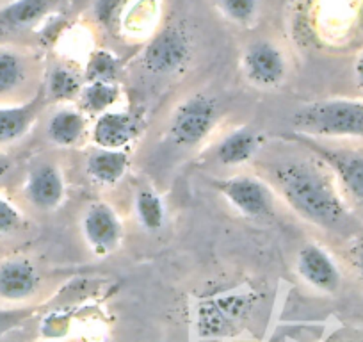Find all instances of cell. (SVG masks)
Here are the masks:
<instances>
[{
  "mask_svg": "<svg viewBox=\"0 0 363 342\" xmlns=\"http://www.w3.org/2000/svg\"><path fill=\"white\" fill-rule=\"evenodd\" d=\"M294 146H272L258 153L255 173L271 186L278 200L315 228L340 237H352L362 221L352 211L331 167L296 139Z\"/></svg>",
  "mask_w": 363,
  "mask_h": 342,
  "instance_id": "obj_1",
  "label": "cell"
},
{
  "mask_svg": "<svg viewBox=\"0 0 363 342\" xmlns=\"http://www.w3.org/2000/svg\"><path fill=\"white\" fill-rule=\"evenodd\" d=\"M218 11L228 22L246 27L257 20L260 0H214Z\"/></svg>",
  "mask_w": 363,
  "mask_h": 342,
  "instance_id": "obj_22",
  "label": "cell"
},
{
  "mask_svg": "<svg viewBox=\"0 0 363 342\" xmlns=\"http://www.w3.org/2000/svg\"><path fill=\"white\" fill-rule=\"evenodd\" d=\"M40 271L27 257H8L0 260V299L23 302L40 289Z\"/></svg>",
  "mask_w": 363,
  "mask_h": 342,
  "instance_id": "obj_15",
  "label": "cell"
},
{
  "mask_svg": "<svg viewBox=\"0 0 363 342\" xmlns=\"http://www.w3.org/2000/svg\"><path fill=\"white\" fill-rule=\"evenodd\" d=\"M347 342H354V341H347Z\"/></svg>",
  "mask_w": 363,
  "mask_h": 342,
  "instance_id": "obj_30",
  "label": "cell"
},
{
  "mask_svg": "<svg viewBox=\"0 0 363 342\" xmlns=\"http://www.w3.org/2000/svg\"><path fill=\"white\" fill-rule=\"evenodd\" d=\"M45 106L43 89L27 102L0 104V148L22 141L40 120Z\"/></svg>",
  "mask_w": 363,
  "mask_h": 342,
  "instance_id": "obj_13",
  "label": "cell"
},
{
  "mask_svg": "<svg viewBox=\"0 0 363 342\" xmlns=\"http://www.w3.org/2000/svg\"><path fill=\"white\" fill-rule=\"evenodd\" d=\"M86 77L65 62H57L43 75V95L47 102L75 104Z\"/></svg>",
  "mask_w": 363,
  "mask_h": 342,
  "instance_id": "obj_18",
  "label": "cell"
},
{
  "mask_svg": "<svg viewBox=\"0 0 363 342\" xmlns=\"http://www.w3.org/2000/svg\"><path fill=\"white\" fill-rule=\"evenodd\" d=\"M354 79H356V86H358L359 92L363 93V54L359 55L358 61L354 65Z\"/></svg>",
  "mask_w": 363,
  "mask_h": 342,
  "instance_id": "obj_29",
  "label": "cell"
},
{
  "mask_svg": "<svg viewBox=\"0 0 363 342\" xmlns=\"http://www.w3.org/2000/svg\"><path fill=\"white\" fill-rule=\"evenodd\" d=\"M296 134L323 139H363V100L320 99L291 114Z\"/></svg>",
  "mask_w": 363,
  "mask_h": 342,
  "instance_id": "obj_2",
  "label": "cell"
},
{
  "mask_svg": "<svg viewBox=\"0 0 363 342\" xmlns=\"http://www.w3.org/2000/svg\"><path fill=\"white\" fill-rule=\"evenodd\" d=\"M118 75V59L106 50H99L93 54L86 66V80H109L116 82Z\"/></svg>",
  "mask_w": 363,
  "mask_h": 342,
  "instance_id": "obj_24",
  "label": "cell"
},
{
  "mask_svg": "<svg viewBox=\"0 0 363 342\" xmlns=\"http://www.w3.org/2000/svg\"><path fill=\"white\" fill-rule=\"evenodd\" d=\"M13 167H15V160L9 155L8 152L0 148V182H4L9 175L13 173Z\"/></svg>",
  "mask_w": 363,
  "mask_h": 342,
  "instance_id": "obj_27",
  "label": "cell"
},
{
  "mask_svg": "<svg viewBox=\"0 0 363 342\" xmlns=\"http://www.w3.org/2000/svg\"><path fill=\"white\" fill-rule=\"evenodd\" d=\"M91 132L87 114L72 104H57L45 120V136L57 148L79 146Z\"/></svg>",
  "mask_w": 363,
  "mask_h": 342,
  "instance_id": "obj_14",
  "label": "cell"
},
{
  "mask_svg": "<svg viewBox=\"0 0 363 342\" xmlns=\"http://www.w3.org/2000/svg\"><path fill=\"white\" fill-rule=\"evenodd\" d=\"M89 134L99 148L125 150L138 136V120L127 111L111 109L95 118Z\"/></svg>",
  "mask_w": 363,
  "mask_h": 342,
  "instance_id": "obj_16",
  "label": "cell"
},
{
  "mask_svg": "<svg viewBox=\"0 0 363 342\" xmlns=\"http://www.w3.org/2000/svg\"><path fill=\"white\" fill-rule=\"evenodd\" d=\"M57 0H15L0 11V26L27 29L40 22L55 8Z\"/></svg>",
  "mask_w": 363,
  "mask_h": 342,
  "instance_id": "obj_20",
  "label": "cell"
},
{
  "mask_svg": "<svg viewBox=\"0 0 363 342\" xmlns=\"http://www.w3.org/2000/svg\"><path fill=\"white\" fill-rule=\"evenodd\" d=\"M191 59V40L182 27H167L146 43L139 68L152 79H169L186 68Z\"/></svg>",
  "mask_w": 363,
  "mask_h": 342,
  "instance_id": "obj_7",
  "label": "cell"
},
{
  "mask_svg": "<svg viewBox=\"0 0 363 342\" xmlns=\"http://www.w3.org/2000/svg\"><path fill=\"white\" fill-rule=\"evenodd\" d=\"M296 270L299 277L317 291L335 292L340 285V271L337 264L331 255L315 243L303 244L296 257Z\"/></svg>",
  "mask_w": 363,
  "mask_h": 342,
  "instance_id": "obj_12",
  "label": "cell"
},
{
  "mask_svg": "<svg viewBox=\"0 0 363 342\" xmlns=\"http://www.w3.org/2000/svg\"><path fill=\"white\" fill-rule=\"evenodd\" d=\"M30 316L29 309H0V335L15 330Z\"/></svg>",
  "mask_w": 363,
  "mask_h": 342,
  "instance_id": "obj_25",
  "label": "cell"
},
{
  "mask_svg": "<svg viewBox=\"0 0 363 342\" xmlns=\"http://www.w3.org/2000/svg\"><path fill=\"white\" fill-rule=\"evenodd\" d=\"M41 72L23 48L0 45V104H20L43 89Z\"/></svg>",
  "mask_w": 363,
  "mask_h": 342,
  "instance_id": "obj_8",
  "label": "cell"
},
{
  "mask_svg": "<svg viewBox=\"0 0 363 342\" xmlns=\"http://www.w3.org/2000/svg\"><path fill=\"white\" fill-rule=\"evenodd\" d=\"M219 121V104L207 93L187 95L169 111L166 139L178 150H194L207 143Z\"/></svg>",
  "mask_w": 363,
  "mask_h": 342,
  "instance_id": "obj_3",
  "label": "cell"
},
{
  "mask_svg": "<svg viewBox=\"0 0 363 342\" xmlns=\"http://www.w3.org/2000/svg\"><path fill=\"white\" fill-rule=\"evenodd\" d=\"M212 187L251 221H269L277 216L278 197L267 182L257 173H239L212 180Z\"/></svg>",
  "mask_w": 363,
  "mask_h": 342,
  "instance_id": "obj_5",
  "label": "cell"
},
{
  "mask_svg": "<svg viewBox=\"0 0 363 342\" xmlns=\"http://www.w3.org/2000/svg\"><path fill=\"white\" fill-rule=\"evenodd\" d=\"M23 197L38 212H54L65 204L68 186L65 171L54 160H40L29 167L23 179Z\"/></svg>",
  "mask_w": 363,
  "mask_h": 342,
  "instance_id": "obj_9",
  "label": "cell"
},
{
  "mask_svg": "<svg viewBox=\"0 0 363 342\" xmlns=\"http://www.w3.org/2000/svg\"><path fill=\"white\" fill-rule=\"evenodd\" d=\"M130 167L127 150L99 148L91 150L84 159V173L95 186L114 187L125 179Z\"/></svg>",
  "mask_w": 363,
  "mask_h": 342,
  "instance_id": "obj_17",
  "label": "cell"
},
{
  "mask_svg": "<svg viewBox=\"0 0 363 342\" xmlns=\"http://www.w3.org/2000/svg\"><path fill=\"white\" fill-rule=\"evenodd\" d=\"M240 73L251 88L277 92L289 79V57L281 45L269 38L250 41L240 54Z\"/></svg>",
  "mask_w": 363,
  "mask_h": 342,
  "instance_id": "obj_6",
  "label": "cell"
},
{
  "mask_svg": "<svg viewBox=\"0 0 363 342\" xmlns=\"http://www.w3.org/2000/svg\"><path fill=\"white\" fill-rule=\"evenodd\" d=\"M118 4H120V0H100L96 6V16L102 22H111V18L116 15Z\"/></svg>",
  "mask_w": 363,
  "mask_h": 342,
  "instance_id": "obj_26",
  "label": "cell"
},
{
  "mask_svg": "<svg viewBox=\"0 0 363 342\" xmlns=\"http://www.w3.org/2000/svg\"><path fill=\"white\" fill-rule=\"evenodd\" d=\"M352 263H354L356 271L363 277V239L358 241V244L352 250Z\"/></svg>",
  "mask_w": 363,
  "mask_h": 342,
  "instance_id": "obj_28",
  "label": "cell"
},
{
  "mask_svg": "<svg viewBox=\"0 0 363 342\" xmlns=\"http://www.w3.org/2000/svg\"><path fill=\"white\" fill-rule=\"evenodd\" d=\"M134 214L139 226L146 232H159L167 219L166 204L152 187H141L134 197Z\"/></svg>",
  "mask_w": 363,
  "mask_h": 342,
  "instance_id": "obj_21",
  "label": "cell"
},
{
  "mask_svg": "<svg viewBox=\"0 0 363 342\" xmlns=\"http://www.w3.org/2000/svg\"><path fill=\"white\" fill-rule=\"evenodd\" d=\"M264 146L265 139L260 132L251 127H237L211 146L208 159L219 167H239L253 162Z\"/></svg>",
  "mask_w": 363,
  "mask_h": 342,
  "instance_id": "obj_11",
  "label": "cell"
},
{
  "mask_svg": "<svg viewBox=\"0 0 363 342\" xmlns=\"http://www.w3.org/2000/svg\"><path fill=\"white\" fill-rule=\"evenodd\" d=\"M26 226V212L16 202L0 193V239L13 237Z\"/></svg>",
  "mask_w": 363,
  "mask_h": 342,
  "instance_id": "obj_23",
  "label": "cell"
},
{
  "mask_svg": "<svg viewBox=\"0 0 363 342\" xmlns=\"http://www.w3.org/2000/svg\"><path fill=\"white\" fill-rule=\"evenodd\" d=\"M80 233L93 253L107 255L120 246L125 228L113 205L106 202H93L84 209L80 218Z\"/></svg>",
  "mask_w": 363,
  "mask_h": 342,
  "instance_id": "obj_10",
  "label": "cell"
},
{
  "mask_svg": "<svg viewBox=\"0 0 363 342\" xmlns=\"http://www.w3.org/2000/svg\"><path fill=\"white\" fill-rule=\"evenodd\" d=\"M291 138L312 150L331 167L349 204L363 207V146L354 145L351 139H323L303 134Z\"/></svg>",
  "mask_w": 363,
  "mask_h": 342,
  "instance_id": "obj_4",
  "label": "cell"
},
{
  "mask_svg": "<svg viewBox=\"0 0 363 342\" xmlns=\"http://www.w3.org/2000/svg\"><path fill=\"white\" fill-rule=\"evenodd\" d=\"M121 96V88L109 80H86L80 89L75 106L82 109L87 116H99L114 109Z\"/></svg>",
  "mask_w": 363,
  "mask_h": 342,
  "instance_id": "obj_19",
  "label": "cell"
}]
</instances>
